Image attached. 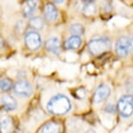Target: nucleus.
<instances>
[{
	"mask_svg": "<svg viewBox=\"0 0 133 133\" xmlns=\"http://www.w3.org/2000/svg\"><path fill=\"white\" fill-rule=\"evenodd\" d=\"M104 110H105V111L108 112V113H113V112L115 111L114 106L112 104H107Z\"/></svg>",
	"mask_w": 133,
	"mask_h": 133,
	"instance_id": "20",
	"label": "nucleus"
},
{
	"mask_svg": "<svg viewBox=\"0 0 133 133\" xmlns=\"http://www.w3.org/2000/svg\"><path fill=\"white\" fill-rule=\"evenodd\" d=\"M29 25L37 31H41L44 27V20L41 17H33L30 19Z\"/></svg>",
	"mask_w": 133,
	"mask_h": 133,
	"instance_id": "15",
	"label": "nucleus"
},
{
	"mask_svg": "<svg viewBox=\"0 0 133 133\" xmlns=\"http://www.w3.org/2000/svg\"><path fill=\"white\" fill-rule=\"evenodd\" d=\"M70 32L73 35V36H81L84 32V27L83 24L79 23L72 24L70 27Z\"/></svg>",
	"mask_w": 133,
	"mask_h": 133,
	"instance_id": "17",
	"label": "nucleus"
},
{
	"mask_svg": "<svg viewBox=\"0 0 133 133\" xmlns=\"http://www.w3.org/2000/svg\"><path fill=\"white\" fill-rule=\"evenodd\" d=\"M1 133H9L12 128V121L9 117H2L0 122Z\"/></svg>",
	"mask_w": 133,
	"mask_h": 133,
	"instance_id": "16",
	"label": "nucleus"
},
{
	"mask_svg": "<svg viewBox=\"0 0 133 133\" xmlns=\"http://www.w3.org/2000/svg\"><path fill=\"white\" fill-rule=\"evenodd\" d=\"M36 8H37V2L36 1H32V0L26 1L25 3H24V6H23L24 16L25 17H31V15L34 13Z\"/></svg>",
	"mask_w": 133,
	"mask_h": 133,
	"instance_id": "14",
	"label": "nucleus"
},
{
	"mask_svg": "<svg viewBox=\"0 0 133 133\" xmlns=\"http://www.w3.org/2000/svg\"><path fill=\"white\" fill-rule=\"evenodd\" d=\"M110 87L108 84H101L97 88L94 94V102L95 103H102L105 101L110 95Z\"/></svg>",
	"mask_w": 133,
	"mask_h": 133,
	"instance_id": "7",
	"label": "nucleus"
},
{
	"mask_svg": "<svg viewBox=\"0 0 133 133\" xmlns=\"http://www.w3.org/2000/svg\"><path fill=\"white\" fill-rule=\"evenodd\" d=\"M110 49V41L105 37L92 38L88 43V50L94 56H97Z\"/></svg>",
	"mask_w": 133,
	"mask_h": 133,
	"instance_id": "2",
	"label": "nucleus"
},
{
	"mask_svg": "<svg viewBox=\"0 0 133 133\" xmlns=\"http://www.w3.org/2000/svg\"><path fill=\"white\" fill-rule=\"evenodd\" d=\"M82 44V39L79 36H73L71 35L69 38H67L64 42V47L68 50H77L78 49Z\"/></svg>",
	"mask_w": 133,
	"mask_h": 133,
	"instance_id": "12",
	"label": "nucleus"
},
{
	"mask_svg": "<svg viewBox=\"0 0 133 133\" xmlns=\"http://www.w3.org/2000/svg\"><path fill=\"white\" fill-rule=\"evenodd\" d=\"M130 50V39L126 36H121L117 38L115 44V51L118 57L124 58L128 56Z\"/></svg>",
	"mask_w": 133,
	"mask_h": 133,
	"instance_id": "6",
	"label": "nucleus"
},
{
	"mask_svg": "<svg viewBox=\"0 0 133 133\" xmlns=\"http://www.w3.org/2000/svg\"><path fill=\"white\" fill-rule=\"evenodd\" d=\"M25 46L31 51H37L40 48L42 44V38L39 33L36 31H29L24 36Z\"/></svg>",
	"mask_w": 133,
	"mask_h": 133,
	"instance_id": "5",
	"label": "nucleus"
},
{
	"mask_svg": "<svg viewBox=\"0 0 133 133\" xmlns=\"http://www.w3.org/2000/svg\"><path fill=\"white\" fill-rule=\"evenodd\" d=\"M45 48L48 51L51 52L52 54L58 55L60 51V43L57 37H51L45 42Z\"/></svg>",
	"mask_w": 133,
	"mask_h": 133,
	"instance_id": "11",
	"label": "nucleus"
},
{
	"mask_svg": "<svg viewBox=\"0 0 133 133\" xmlns=\"http://www.w3.org/2000/svg\"><path fill=\"white\" fill-rule=\"evenodd\" d=\"M71 103L65 95L57 94L51 97L46 104V110L54 116H62L71 110Z\"/></svg>",
	"mask_w": 133,
	"mask_h": 133,
	"instance_id": "1",
	"label": "nucleus"
},
{
	"mask_svg": "<svg viewBox=\"0 0 133 133\" xmlns=\"http://www.w3.org/2000/svg\"><path fill=\"white\" fill-rule=\"evenodd\" d=\"M130 50H131V51L133 52V35L130 38Z\"/></svg>",
	"mask_w": 133,
	"mask_h": 133,
	"instance_id": "21",
	"label": "nucleus"
},
{
	"mask_svg": "<svg viewBox=\"0 0 133 133\" xmlns=\"http://www.w3.org/2000/svg\"><path fill=\"white\" fill-rule=\"evenodd\" d=\"M125 89L130 95H133V76L129 77L125 80Z\"/></svg>",
	"mask_w": 133,
	"mask_h": 133,
	"instance_id": "19",
	"label": "nucleus"
},
{
	"mask_svg": "<svg viewBox=\"0 0 133 133\" xmlns=\"http://www.w3.org/2000/svg\"><path fill=\"white\" fill-rule=\"evenodd\" d=\"M39 133H62L61 124L55 120L48 121L41 127Z\"/></svg>",
	"mask_w": 133,
	"mask_h": 133,
	"instance_id": "9",
	"label": "nucleus"
},
{
	"mask_svg": "<svg viewBox=\"0 0 133 133\" xmlns=\"http://www.w3.org/2000/svg\"><path fill=\"white\" fill-rule=\"evenodd\" d=\"M1 106L5 111H12L17 108V102L12 96L4 94L1 97Z\"/></svg>",
	"mask_w": 133,
	"mask_h": 133,
	"instance_id": "8",
	"label": "nucleus"
},
{
	"mask_svg": "<svg viewBox=\"0 0 133 133\" xmlns=\"http://www.w3.org/2000/svg\"><path fill=\"white\" fill-rule=\"evenodd\" d=\"M82 11L86 16H93L97 12V5L94 1H83L82 2Z\"/></svg>",
	"mask_w": 133,
	"mask_h": 133,
	"instance_id": "13",
	"label": "nucleus"
},
{
	"mask_svg": "<svg viewBox=\"0 0 133 133\" xmlns=\"http://www.w3.org/2000/svg\"><path fill=\"white\" fill-rule=\"evenodd\" d=\"M44 18L48 22H54L57 19L58 17V11L57 8L52 4H46L44 9Z\"/></svg>",
	"mask_w": 133,
	"mask_h": 133,
	"instance_id": "10",
	"label": "nucleus"
},
{
	"mask_svg": "<svg viewBox=\"0 0 133 133\" xmlns=\"http://www.w3.org/2000/svg\"><path fill=\"white\" fill-rule=\"evenodd\" d=\"M83 133H96V132H95V130H92V129H87V130H85Z\"/></svg>",
	"mask_w": 133,
	"mask_h": 133,
	"instance_id": "22",
	"label": "nucleus"
},
{
	"mask_svg": "<svg viewBox=\"0 0 133 133\" xmlns=\"http://www.w3.org/2000/svg\"><path fill=\"white\" fill-rule=\"evenodd\" d=\"M12 88V81L8 77H4L1 79V91L3 92L9 91Z\"/></svg>",
	"mask_w": 133,
	"mask_h": 133,
	"instance_id": "18",
	"label": "nucleus"
},
{
	"mask_svg": "<svg viewBox=\"0 0 133 133\" xmlns=\"http://www.w3.org/2000/svg\"><path fill=\"white\" fill-rule=\"evenodd\" d=\"M14 93L22 97H29L33 93V86L26 80H19L13 86Z\"/></svg>",
	"mask_w": 133,
	"mask_h": 133,
	"instance_id": "4",
	"label": "nucleus"
},
{
	"mask_svg": "<svg viewBox=\"0 0 133 133\" xmlns=\"http://www.w3.org/2000/svg\"><path fill=\"white\" fill-rule=\"evenodd\" d=\"M117 109L120 116L124 118L131 117L133 115V95L122 96L117 101Z\"/></svg>",
	"mask_w": 133,
	"mask_h": 133,
	"instance_id": "3",
	"label": "nucleus"
}]
</instances>
